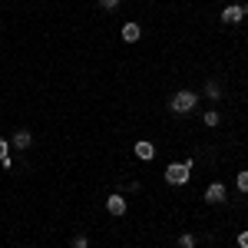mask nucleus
I'll list each match as a JSON object with an SVG mask.
<instances>
[{
	"label": "nucleus",
	"instance_id": "nucleus-13",
	"mask_svg": "<svg viewBox=\"0 0 248 248\" xmlns=\"http://www.w3.org/2000/svg\"><path fill=\"white\" fill-rule=\"evenodd\" d=\"M70 245H73V248H90V238H86V235H77Z\"/></svg>",
	"mask_w": 248,
	"mask_h": 248
},
{
	"label": "nucleus",
	"instance_id": "nucleus-17",
	"mask_svg": "<svg viewBox=\"0 0 248 248\" xmlns=\"http://www.w3.org/2000/svg\"><path fill=\"white\" fill-rule=\"evenodd\" d=\"M232 3H242V0H232Z\"/></svg>",
	"mask_w": 248,
	"mask_h": 248
},
{
	"label": "nucleus",
	"instance_id": "nucleus-8",
	"mask_svg": "<svg viewBox=\"0 0 248 248\" xmlns=\"http://www.w3.org/2000/svg\"><path fill=\"white\" fill-rule=\"evenodd\" d=\"M139 37H142V27H139L136 20H129V23H123V40H126V43H136Z\"/></svg>",
	"mask_w": 248,
	"mask_h": 248
},
{
	"label": "nucleus",
	"instance_id": "nucleus-6",
	"mask_svg": "<svg viewBox=\"0 0 248 248\" xmlns=\"http://www.w3.org/2000/svg\"><path fill=\"white\" fill-rule=\"evenodd\" d=\"M106 212H109V215H126V199H123L119 192H113V195L106 199Z\"/></svg>",
	"mask_w": 248,
	"mask_h": 248
},
{
	"label": "nucleus",
	"instance_id": "nucleus-16",
	"mask_svg": "<svg viewBox=\"0 0 248 248\" xmlns=\"http://www.w3.org/2000/svg\"><path fill=\"white\" fill-rule=\"evenodd\" d=\"M238 248H248V232H238Z\"/></svg>",
	"mask_w": 248,
	"mask_h": 248
},
{
	"label": "nucleus",
	"instance_id": "nucleus-4",
	"mask_svg": "<svg viewBox=\"0 0 248 248\" xmlns=\"http://www.w3.org/2000/svg\"><path fill=\"white\" fill-rule=\"evenodd\" d=\"M133 153H136V159H139V162H153L155 146H153V142H146V139H139V142L133 146Z\"/></svg>",
	"mask_w": 248,
	"mask_h": 248
},
{
	"label": "nucleus",
	"instance_id": "nucleus-1",
	"mask_svg": "<svg viewBox=\"0 0 248 248\" xmlns=\"http://www.w3.org/2000/svg\"><path fill=\"white\" fill-rule=\"evenodd\" d=\"M195 106H199V96L192 93V90H179V93H172V99H169V109H172V113H179V116L192 113Z\"/></svg>",
	"mask_w": 248,
	"mask_h": 248
},
{
	"label": "nucleus",
	"instance_id": "nucleus-10",
	"mask_svg": "<svg viewBox=\"0 0 248 248\" xmlns=\"http://www.w3.org/2000/svg\"><path fill=\"white\" fill-rule=\"evenodd\" d=\"M202 123H205V126H209V129H215V126H218V123H222V119H218V113H215V109H209V113L202 116Z\"/></svg>",
	"mask_w": 248,
	"mask_h": 248
},
{
	"label": "nucleus",
	"instance_id": "nucleus-14",
	"mask_svg": "<svg viewBox=\"0 0 248 248\" xmlns=\"http://www.w3.org/2000/svg\"><path fill=\"white\" fill-rule=\"evenodd\" d=\"M7 155H10V142H7V139H0V162H3Z\"/></svg>",
	"mask_w": 248,
	"mask_h": 248
},
{
	"label": "nucleus",
	"instance_id": "nucleus-15",
	"mask_svg": "<svg viewBox=\"0 0 248 248\" xmlns=\"http://www.w3.org/2000/svg\"><path fill=\"white\" fill-rule=\"evenodd\" d=\"M96 3H99L103 10H116V7H119V0H96Z\"/></svg>",
	"mask_w": 248,
	"mask_h": 248
},
{
	"label": "nucleus",
	"instance_id": "nucleus-2",
	"mask_svg": "<svg viewBox=\"0 0 248 248\" xmlns=\"http://www.w3.org/2000/svg\"><path fill=\"white\" fill-rule=\"evenodd\" d=\"M192 159H186V162H172L169 169H166V182L169 186H186L189 182V172H192Z\"/></svg>",
	"mask_w": 248,
	"mask_h": 248
},
{
	"label": "nucleus",
	"instance_id": "nucleus-5",
	"mask_svg": "<svg viewBox=\"0 0 248 248\" xmlns=\"http://www.w3.org/2000/svg\"><path fill=\"white\" fill-rule=\"evenodd\" d=\"M245 20V10H242V3H229L225 10H222V23H242Z\"/></svg>",
	"mask_w": 248,
	"mask_h": 248
},
{
	"label": "nucleus",
	"instance_id": "nucleus-11",
	"mask_svg": "<svg viewBox=\"0 0 248 248\" xmlns=\"http://www.w3.org/2000/svg\"><path fill=\"white\" fill-rule=\"evenodd\" d=\"M179 248H195V235H192V232L179 235Z\"/></svg>",
	"mask_w": 248,
	"mask_h": 248
},
{
	"label": "nucleus",
	"instance_id": "nucleus-3",
	"mask_svg": "<svg viewBox=\"0 0 248 248\" xmlns=\"http://www.w3.org/2000/svg\"><path fill=\"white\" fill-rule=\"evenodd\" d=\"M225 199H229V189H225L222 182H209V186H205V202H209V205H222Z\"/></svg>",
	"mask_w": 248,
	"mask_h": 248
},
{
	"label": "nucleus",
	"instance_id": "nucleus-12",
	"mask_svg": "<svg viewBox=\"0 0 248 248\" xmlns=\"http://www.w3.org/2000/svg\"><path fill=\"white\" fill-rule=\"evenodd\" d=\"M235 182H238V192H248V169L238 172V179H235Z\"/></svg>",
	"mask_w": 248,
	"mask_h": 248
},
{
	"label": "nucleus",
	"instance_id": "nucleus-7",
	"mask_svg": "<svg viewBox=\"0 0 248 248\" xmlns=\"http://www.w3.org/2000/svg\"><path fill=\"white\" fill-rule=\"evenodd\" d=\"M30 142H33V136L27 133V129H17V133H14V139H10V149H17V153H23V149H27Z\"/></svg>",
	"mask_w": 248,
	"mask_h": 248
},
{
	"label": "nucleus",
	"instance_id": "nucleus-9",
	"mask_svg": "<svg viewBox=\"0 0 248 248\" xmlns=\"http://www.w3.org/2000/svg\"><path fill=\"white\" fill-rule=\"evenodd\" d=\"M205 96H209V99H218V96H222V86H218L215 79H209V83H205Z\"/></svg>",
	"mask_w": 248,
	"mask_h": 248
}]
</instances>
